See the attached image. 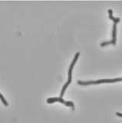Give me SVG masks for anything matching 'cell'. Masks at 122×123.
<instances>
[{"mask_svg":"<svg viewBox=\"0 0 122 123\" xmlns=\"http://www.w3.org/2000/svg\"><path fill=\"white\" fill-rule=\"evenodd\" d=\"M80 55V52H77L76 53V55H75V58H74V59L73 61H72V62L70 65V68H69V70H68V82L64 84V86H63L62 88V92H61V94H60V98H62V96L64 95V92H65L66 90V88L67 87L69 86L70 83L71 82V79H72V69H73V67H74V65L75 64V62H77L78 59V57Z\"/></svg>","mask_w":122,"mask_h":123,"instance_id":"obj_1","label":"cell"},{"mask_svg":"<svg viewBox=\"0 0 122 123\" xmlns=\"http://www.w3.org/2000/svg\"><path fill=\"white\" fill-rule=\"evenodd\" d=\"M121 81V78L118 79H101L98 81H78V83L81 86H87V85H95V84H100V83H106V82H120Z\"/></svg>","mask_w":122,"mask_h":123,"instance_id":"obj_2","label":"cell"},{"mask_svg":"<svg viewBox=\"0 0 122 123\" xmlns=\"http://www.w3.org/2000/svg\"><path fill=\"white\" fill-rule=\"evenodd\" d=\"M60 102L64 104L65 105L72 107V109H74V105H74V103L72 102H65L62 98H50L47 99V102L48 103H53V102Z\"/></svg>","mask_w":122,"mask_h":123,"instance_id":"obj_3","label":"cell"},{"mask_svg":"<svg viewBox=\"0 0 122 123\" xmlns=\"http://www.w3.org/2000/svg\"><path fill=\"white\" fill-rule=\"evenodd\" d=\"M117 23L114 22V25H113V33H112V36L113 38L112 40L110 41V44H113V45H115L116 44V32H117Z\"/></svg>","mask_w":122,"mask_h":123,"instance_id":"obj_4","label":"cell"},{"mask_svg":"<svg viewBox=\"0 0 122 123\" xmlns=\"http://www.w3.org/2000/svg\"><path fill=\"white\" fill-rule=\"evenodd\" d=\"M113 11L111 9H109L108 10V13H109V18L111 19V20L114 21V22H115V23H117V22H120V18H114L113 16Z\"/></svg>","mask_w":122,"mask_h":123,"instance_id":"obj_5","label":"cell"},{"mask_svg":"<svg viewBox=\"0 0 122 123\" xmlns=\"http://www.w3.org/2000/svg\"><path fill=\"white\" fill-rule=\"evenodd\" d=\"M0 98H1L2 102H3V104H4V105H5L6 106H8V105H9V104H8V102H6V100L5 99V98L3 97V95H2L1 93H0Z\"/></svg>","mask_w":122,"mask_h":123,"instance_id":"obj_6","label":"cell"},{"mask_svg":"<svg viewBox=\"0 0 122 123\" xmlns=\"http://www.w3.org/2000/svg\"><path fill=\"white\" fill-rule=\"evenodd\" d=\"M116 115H117V116H119V117H121V116H122V115H121V113H119V112H117Z\"/></svg>","mask_w":122,"mask_h":123,"instance_id":"obj_7","label":"cell"}]
</instances>
